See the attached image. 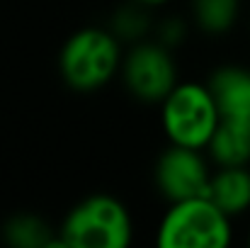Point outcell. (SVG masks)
<instances>
[{
  "label": "cell",
  "mask_w": 250,
  "mask_h": 248,
  "mask_svg": "<svg viewBox=\"0 0 250 248\" xmlns=\"http://www.w3.org/2000/svg\"><path fill=\"white\" fill-rule=\"evenodd\" d=\"M233 241L236 219L207 195L167 202L153 226L158 248H229Z\"/></svg>",
  "instance_id": "3"
},
{
  "label": "cell",
  "mask_w": 250,
  "mask_h": 248,
  "mask_svg": "<svg viewBox=\"0 0 250 248\" xmlns=\"http://www.w3.org/2000/svg\"><path fill=\"white\" fill-rule=\"evenodd\" d=\"M221 112L207 78H182L158 105V127L167 144L207 149Z\"/></svg>",
  "instance_id": "4"
},
{
  "label": "cell",
  "mask_w": 250,
  "mask_h": 248,
  "mask_svg": "<svg viewBox=\"0 0 250 248\" xmlns=\"http://www.w3.org/2000/svg\"><path fill=\"white\" fill-rule=\"evenodd\" d=\"M187 17L197 34L207 39H224L246 20V0H187Z\"/></svg>",
  "instance_id": "8"
},
{
  "label": "cell",
  "mask_w": 250,
  "mask_h": 248,
  "mask_svg": "<svg viewBox=\"0 0 250 248\" xmlns=\"http://www.w3.org/2000/svg\"><path fill=\"white\" fill-rule=\"evenodd\" d=\"M246 24H248V32H250V7H248V15H246Z\"/></svg>",
  "instance_id": "15"
},
{
  "label": "cell",
  "mask_w": 250,
  "mask_h": 248,
  "mask_svg": "<svg viewBox=\"0 0 250 248\" xmlns=\"http://www.w3.org/2000/svg\"><path fill=\"white\" fill-rule=\"evenodd\" d=\"M124 51L126 44L107 24H83L59 46L56 73L71 92L92 95L119 81Z\"/></svg>",
  "instance_id": "1"
},
{
  "label": "cell",
  "mask_w": 250,
  "mask_h": 248,
  "mask_svg": "<svg viewBox=\"0 0 250 248\" xmlns=\"http://www.w3.org/2000/svg\"><path fill=\"white\" fill-rule=\"evenodd\" d=\"M207 83L216 97L221 119L250 129V66L238 61L216 64L207 73Z\"/></svg>",
  "instance_id": "7"
},
{
  "label": "cell",
  "mask_w": 250,
  "mask_h": 248,
  "mask_svg": "<svg viewBox=\"0 0 250 248\" xmlns=\"http://www.w3.org/2000/svg\"><path fill=\"white\" fill-rule=\"evenodd\" d=\"M131 2H139V5H144V7L153 10V12H161V10L170 7L175 0H131Z\"/></svg>",
  "instance_id": "14"
},
{
  "label": "cell",
  "mask_w": 250,
  "mask_h": 248,
  "mask_svg": "<svg viewBox=\"0 0 250 248\" xmlns=\"http://www.w3.org/2000/svg\"><path fill=\"white\" fill-rule=\"evenodd\" d=\"M246 244L250 246V226H248V234H246Z\"/></svg>",
  "instance_id": "16"
},
{
  "label": "cell",
  "mask_w": 250,
  "mask_h": 248,
  "mask_svg": "<svg viewBox=\"0 0 250 248\" xmlns=\"http://www.w3.org/2000/svg\"><path fill=\"white\" fill-rule=\"evenodd\" d=\"M182 78L177 51L148 37L126 46L117 83L136 105L158 107Z\"/></svg>",
  "instance_id": "5"
},
{
  "label": "cell",
  "mask_w": 250,
  "mask_h": 248,
  "mask_svg": "<svg viewBox=\"0 0 250 248\" xmlns=\"http://www.w3.org/2000/svg\"><path fill=\"white\" fill-rule=\"evenodd\" d=\"M156 15H158V12H153V10L139 5V2L124 0L119 7H114L112 17H109L104 24L129 46V44H136V42L148 39V37L153 34Z\"/></svg>",
  "instance_id": "12"
},
{
  "label": "cell",
  "mask_w": 250,
  "mask_h": 248,
  "mask_svg": "<svg viewBox=\"0 0 250 248\" xmlns=\"http://www.w3.org/2000/svg\"><path fill=\"white\" fill-rule=\"evenodd\" d=\"M61 248H129L136 241L131 207L114 192H90L61 217Z\"/></svg>",
  "instance_id": "2"
},
{
  "label": "cell",
  "mask_w": 250,
  "mask_h": 248,
  "mask_svg": "<svg viewBox=\"0 0 250 248\" xmlns=\"http://www.w3.org/2000/svg\"><path fill=\"white\" fill-rule=\"evenodd\" d=\"M192 32H194V27H192L187 12H175V10L166 7V10H161L156 15V24H153V34L151 37L156 42H161L163 46H167V49L180 51L187 44Z\"/></svg>",
  "instance_id": "13"
},
{
  "label": "cell",
  "mask_w": 250,
  "mask_h": 248,
  "mask_svg": "<svg viewBox=\"0 0 250 248\" xmlns=\"http://www.w3.org/2000/svg\"><path fill=\"white\" fill-rule=\"evenodd\" d=\"M207 197L236 222L250 217V165L214 168Z\"/></svg>",
  "instance_id": "9"
},
{
  "label": "cell",
  "mask_w": 250,
  "mask_h": 248,
  "mask_svg": "<svg viewBox=\"0 0 250 248\" xmlns=\"http://www.w3.org/2000/svg\"><path fill=\"white\" fill-rule=\"evenodd\" d=\"M0 236L12 248H61L59 226L34 212L10 214L0 229Z\"/></svg>",
  "instance_id": "10"
},
{
  "label": "cell",
  "mask_w": 250,
  "mask_h": 248,
  "mask_svg": "<svg viewBox=\"0 0 250 248\" xmlns=\"http://www.w3.org/2000/svg\"><path fill=\"white\" fill-rule=\"evenodd\" d=\"M214 163L204 149L167 144L156 154L151 165V185L163 202L202 197L209 190Z\"/></svg>",
  "instance_id": "6"
},
{
  "label": "cell",
  "mask_w": 250,
  "mask_h": 248,
  "mask_svg": "<svg viewBox=\"0 0 250 248\" xmlns=\"http://www.w3.org/2000/svg\"><path fill=\"white\" fill-rule=\"evenodd\" d=\"M204 151L214 168L250 165V129L221 119Z\"/></svg>",
  "instance_id": "11"
}]
</instances>
